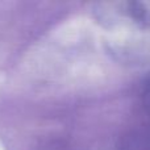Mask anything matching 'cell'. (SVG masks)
Listing matches in <instances>:
<instances>
[{
  "label": "cell",
  "instance_id": "1",
  "mask_svg": "<svg viewBox=\"0 0 150 150\" xmlns=\"http://www.w3.org/2000/svg\"><path fill=\"white\" fill-rule=\"evenodd\" d=\"M103 17L116 34L115 46L124 59H150V0L116 1L104 5Z\"/></svg>",
  "mask_w": 150,
  "mask_h": 150
},
{
  "label": "cell",
  "instance_id": "2",
  "mask_svg": "<svg viewBox=\"0 0 150 150\" xmlns=\"http://www.w3.org/2000/svg\"><path fill=\"white\" fill-rule=\"evenodd\" d=\"M142 103H144V108H145V111L150 115V80L148 82V84L145 86V90H144Z\"/></svg>",
  "mask_w": 150,
  "mask_h": 150
}]
</instances>
